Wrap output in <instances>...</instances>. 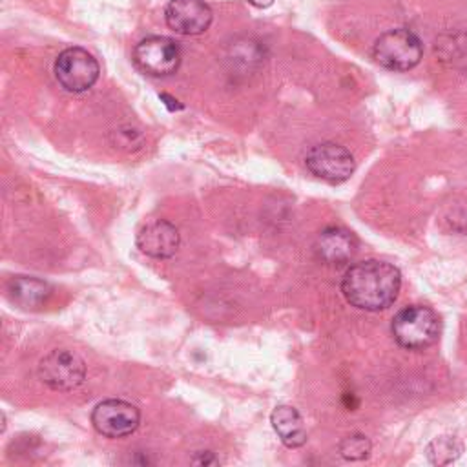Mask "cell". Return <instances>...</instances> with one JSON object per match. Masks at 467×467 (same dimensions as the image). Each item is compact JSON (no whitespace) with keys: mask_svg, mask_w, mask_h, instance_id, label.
Instances as JSON below:
<instances>
[{"mask_svg":"<svg viewBox=\"0 0 467 467\" xmlns=\"http://www.w3.org/2000/svg\"><path fill=\"white\" fill-rule=\"evenodd\" d=\"M252 5H255V7H268V5H272L274 4V0H248Z\"/></svg>","mask_w":467,"mask_h":467,"instance_id":"cell-17","label":"cell"},{"mask_svg":"<svg viewBox=\"0 0 467 467\" xmlns=\"http://www.w3.org/2000/svg\"><path fill=\"white\" fill-rule=\"evenodd\" d=\"M305 164L310 173L332 184L347 181L356 168L352 153L336 142L312 146L305 157Z\"/></svg>","mask_w":467,"mask_h":467,"instance_id":"cell-7","label":"cell"},{"mask_svg":"<svg viewBox=\"0 0 467 467\" xmlns=\"http://www.w3.org/2000/svg\"><path fill=\"white\" fill-rule=\"evenodd\" d=\"M396 343L409 350L431 347L440 336V319L436 312L423 305L401 308L390 325Z\"/></svg>","mask_w":467,"mask_h":467,"instance_id":"cell-2","label":"cell"},{"mask_svg":"<svg viewBox=\"0 0 467 467\" xmlns=\"http://www.w3.org/2000/svg\"><path fill=\"white\" fill-rule=\"evenodd\" d=\"M270 421L281 441L290 447H301L306 441V431L303 425V418L299 412L290 405H279L272 410Z\"/></svg>","mask_w":467,"mask_h":467,"instance_id":"cell-12","label":"cell"},{"mask_svg":"<svg viewBox=\"0 0 467 467\" xmlns=\"http://www.w3.org/2000/svg\"><path fill=\"white\" fill-rule=\"evenodd\" d=\"M423 55L420 38L409 29H390L379 35L372 47L374 60L392 71H409L412 69Z\"/></svg>","mask_w":467,"mask_h":467,"instance_id":"cell-3","label":"cell"},{"mask_svg":"<svg viewBox=\"0 0 467 467\" xmlns=\"http://www.w3.org/2000/svg\"><path fill=\"white\" fill-rule=\"evenodd\" d=\"M179 244H181L179 230L164 219L148 223L137 234V246L140 248V252L155 259L171 257L179 250Z\"/></svg>","mask_w":467,"mask_h":467,"instance_id":"cell-10","label":"cell"},{"mask_svg":"<svg viewBox=\"0 0 467 467\" xmlns=\"http://www.w3.org/2000/svg\"><path fill=\"white\" fill-rule=\"evenodd\" d=\"M164 18L170 29L190 36L204 33L213 20V13L202 0H170Z\"/></svg>","mask_w":467,"mask_h":467,"instance_id":"cell-9","label":"cell"},{"mask_svg":"<svg viewBox=\"0 0 467 467\" xmlns=\"http://www.w3.org/2000/svg\"><path fill=\"white\" fill-rule=\"evenodd\" d=\"M356 250L358 241L354 234L341 226L325 228L314 243L316 255L327 265H343L354 257Z\"/></svg>","mask_w":467,"mask_h":467,"instance_id":"cell-11","label":"cell"},{"mask_svg":"<svg viewBox=\"0 0 467 467\" xmlns=\"http://www.w3.org/2000/svg\"><path fill=\"white\" fill-rule=\"evenodd\" d=\"M193 463H199V465H215V463H219V460L213 456V452L204 451V452H199V456L193 458Z\"/></svg>","mask_w":467,"mask_h":467,"instance_id":"cell-16","label":"cell"},{"mask_svg":"<svg viewBox=\"0 0 467 467\" xmlns=\"http://www.w3.org/2000/svg\"><path fill=\"white\" fill-rule=\"evenodd\" d=\"M370 440L365 436V434H350V436H345L341 441H339V454L345 458V460H350V462H356V460H365L368 454H370Z\"/></svg>","mask_w":467,"mask_h":467,"instance_id":"cell-15","label":"cell"},{"mask_svg":"<svg viewBox=\"0 0 467 467\" xmlns=\"http://www.w3.org/2000/svg\"><path fill=\"white\" fill-rule=\"evenodd\" d=\"M9 294L15 303H18L24 308H35L46 303V299L51 294V286L36 277L18 275L9 281Z\"/></svg>","mask_w":467,"mask_h":467,"instance_id":"cell-13","label":"cell"},{"mask_svg":"<svg viewBox=\"0 0 467 467\" xmlns=\"http://www.w3.org/2000/svg\"><path fill=\"white\" fill-rule=\"evenodd\" d=\"M139 409L124 400H104L91 412L95 431L106 438H124L139 427Z\"/></svg>","mask_w":467,"mask_h":467,"instance_id":"cell-8","label":"cell"},{"mask_svg":"<svg viewBox=\"0 0 467 467\" xmlns=\"http://www.w3.org/2000/svg\"><path fill=\"white\" fill-rule=\"evenodd\" d=\"M462 451H463V445L458 438L440 436L427 445V458L434 465H449L460 458Z\"/></svg>","mask_w":467,"mask_h":467,"instance_id":"cell-14","label":"cell"},{"mask_svg":"<svg viewBox=\"0 0 467 467\" xmlns=\"http://www.w3.org/2000/svg\"><path fill=\"white\" fill-rule=\"evenodd\" d=\"M401 286V275L396 266L378 259H367L352 265L341 281L345 299L367 312H378L394 303Z\"/></svg>","mask_w":467,"mask_h":467,"instance_id":"cell-1","label":"cell"},{"mask_svg":"<svg viewBox=\"0 0 467 467\" xmlns=\"http://www.w3.org/2000/svg\"><path fill=\"white\" fill-rule=\"evenodd\" d=\"M38 378L53 390L67 392L77 389L86 378L84 359L66 348L47 352L38 363Z\"/></svg>","mask_w":467,"mask_h":467,"instance_id":"cell-5","label":"cell"},{"mask_svg":"<svg viewBox=\"0 0 467 467\" xmlns=\"http://www.w3.org/2000/svg\"><path fill=\"white\" fill-rule=\"evenodd\" d=\"M137 67L150 77H168L181 64V47L170 36H146L133 49Z\"/></svg>","mask_w":467,"mask_h":467,"instance_id":"cell-6","label":"cell"},{"mask_svg":"<svg viewBox=\"0 0 467 467\" xmlns=\"http://www.w3.org/2000/svg\"><path fill=\"white\" fill-rule=\"evenodd\" d=\"M55 77L58 84L71 93H82L99 78L100 67L97 58L82 47H67L55 60Z\"/></svg>","mask_w":467,"mask_h":467,"instance_id":"cell-4","label":"cell"}]
</instances>
